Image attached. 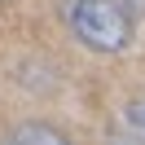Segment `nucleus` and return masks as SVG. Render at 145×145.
Instances as JSON below:
<instances>
[{
  "label": "nucleus",
  "instance_id": "nucleus-2",
  "mask_svg": "<svg viewBox=\"0 0 145 145\" xmlns=\"http://www.w3.org/2000/svg\"><path fill=\"white\" fill-rule=\"evenodd\" d=\"M5 145H71V141L62 132H53V127H44V123H22L18 132H9Z\"/></svg>",
  "mask_w": 145,
  "mask_h": 145
},
{
  "label": "nucleus",
  "instance_id": "nucleus-1",
  "mask_svg": "<svg viewBox=\"0 0 145 145\" xmlns=\"http://www.w3.org/2000/svg\"><path fill=\"white\" fill-rule=\"evenodd\" d=\"M71 27L84 44L101 53H119L132 40V13H127V0H75Z\"/></svg>",
  "mask_w": 145,
  "mask_h": 145
}]
</instances>
